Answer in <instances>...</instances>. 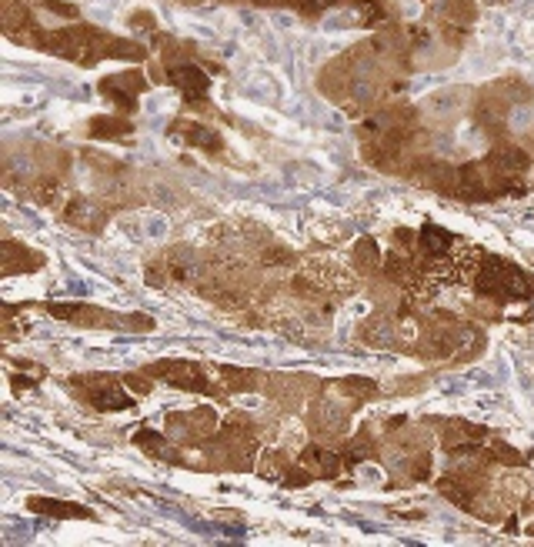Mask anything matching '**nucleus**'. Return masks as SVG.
Masks as SVG:
<instances>
[{"label":"nucleus","instance_id":"obj_1","mask_svg":"<svg viewBox=\"0 0 534 547\" xmlns=\"http://www.w3.org/2000/svg\"><path fill=\"white\" fill-rule=\"evenodd\" d=\"M21 44L37 47L44 54H54L61 61H71L77 67H94L101 61H137L141 64L147 51L137 41H124V37L97 31L94 24H74V27H57V31H34L27 34Z\"/></svg>","mask_w":534,"mask_h":547},{"label":"nucleus","instance_id":"obj_2","mask_svg":"<svg viewBox=\"0 0 534 547\" xmlns=\"http://www.w3.org/2000/svg\"><path fill=\"white\" fill-rule=\"evenodd\" d=\"M481 344L484 337L474 324L451 314H434L428 321H421V334L414 341L418 351L414 354L428 357V361H471L481 351Z\"/></svg>","mask_w":534,"mask_h":547},{"label":"nucleus","instance_id":"obj_3","mask_svg":"<svg viewBox=\"0 0 534 547\" xmlns=\"http://www.w3.org/2000/svg\"><path fill=\"white\" fill-rule=\"evenodd\" d=\"M471 287H474V294L484 297V301H491V304L531 301L534 297V274H528L524 267L508 261V257L484 254Z\"/></svg>","mask_w":534,"mask_h":547},{"label":"nucleus","instance_id":"obj_4","mask_svg":"<svg viewBox=\"0 0 534 547\" xmlns=\"http://www.w3.org/2000/svg\"><path fill=\"white\" fill-rule=\"evenodd\" d=\"M47 314L77 327H107V331H154L157 327L147 314H111L91 304H47Z\"/></svg>","mask_w":534,"mask_h":547},{"label":"nucleus","instance_id":"obj_5","mask_svg":"<svg viewBox=\"0 0 534 547\" xmlns=\"http://www.w3.org/2000/svg\"><path fill=\"white\" fill-rule=\"evenodd\" d=\"M71 387L81 394V401L87 407L101 414H114V411H131L137 404L134 394L127 391L124 377H107V374H84V377H74Z\"/></svg>","mask_w":534,"mask_h":547},{"label":"nucleus","instance_id":"obj_6","mask_svg":"<svg viewBox=\"0 0 534 547\" xmlns=\"http://www.w3.org/2000/svg\"><path fill=\"white\" fill-rule=\"evenodd\" d=\"M484 164H488L494 184H498V197H508V194L521 197L528 191L524 177L531 171V157L524 154L518 144H494V151L484 157Z\"/></svg>","mask_w":534,"mask_h":547},{"label":"nucleus","instance_id":"obj_7","mask_svg":"<svg viewBox=\"0 0 534 547\" xmlns=\"http://www.w3.org/2000/svg\"><path fill=\"white\" fill-rule=\"evenodd\" d=\"M154 381H164L177 387V391H191V394H207V397H221L224 387L211 384V374L204 371L197 361H157V364H147L144 367Z\"/></svg>","mask_w":534,"mask_h":547},{"label":"nucleus","instance_id":"obj_8","mask_svg":"<svg viewBox=\"0 0 534 547\" xmlns=\"http://www.w3.org/2000/svg\"><path fill=\"white\" fill-rule=\"evenodd\" d=\"M358 404H344V401H331V397L318 394L311 401V411H308V427L314 431V437L321 441H338V437L348 434L351 427V411Z\"/></svg>","mask_w":534,"mask_h":547},{"label":"nucleus","instance_id":"obj_9","mask_svg":"<svg viewBox=\"0 0 534 547\" xmlns=\"http://www.w3.org/2000/svg\"><path fill=\"white\" fill-rule=\"evenodd\" d=\"M264 391L271 401H278L284 411H301L304 401H314L321 394V384L308 374H274L264 381Z\"/></svg>","mask_w":534,"mask_h":547},{"label":"nucleus","instance_id":"obj_10","mask_svg":"<svg viewBox=\"0 0 534 547\" xmlns=\"http://www.w3.org/2000/svg\"><path fill=\"white\" fill-rule=\"evenodd\" d=\"M147 77L137 71H124V74H111V77H101V84H97V91H101L104 101H111V107H117L121 114H134L137 111V101H141V94L147 91Z\"/></svg>","mask_w":534,"mask_h":547},{"label":"nucleus","instance_id":"obj_11","mask_svg":"<svg viewBox=\"0 0 534 547\" xmlns=\"http://www.w3.org/2000/svg\"><path fill=\"white\" fill-rule=\"evenodd\" d=\"M164 427L171 434L181 437L184 444H204L207 437H214L221 427H217V414L211 411V407H194V411H174L164 417Z\"/></svg>","mask_w":534,"mask_h":547},{"label":"nucleus","instance_id":"obj_12","mask_svg":"<svg viewBox=\"0 0 534 547\" xmlns=\"http://www.w3.org/2000/svg\"><path fill=\"white\" fill-rule=\"evenodd\" d=\"M164 77L167 84L177 87L184 97V104L191 107V111H207V91H211V77H207L197 64H174V67H164Z\"/></svg>","mask_w":534,"mask_h":547},{"label":"nucleus","instance_id":"obj_13","mask_svg":"<svg viewBox=\"0 0 534 547\" xmlns=\"http://www.w3.org/2000/svg\"><path fill=\"white\" fill-rule=\"evenodd\" d=\"M478 21V4L474 0H444L438 11V31L448 47H461L468 41L471 27Z\"/></svg>","mask_w":534,"mask_h":547},{"label":"nucleus","instance_id":"obj_14","mask_svg":"<svg viewBox=\"0 0 534 547\" xmlns=\"http://www.w3.org/2000/svg\"><path fill=\"white\" fill-rule=\"evenodd\" d=\"M454 197L468 204H481V201H494L498 197V184L488 171L484 161H468L458 167V177H454Z\"/></svg>","mask_w":534,"mask_h":547},{"label":"nucleus","instance_id":"obj_15","mask_svg":"<svg viewBox=\"0 0 534 547\" xmlns=\"http://www.w3.org/2000/svg\"><path fill=\"white\" fill-rule=\"evenodd\" d=\"M408 177L418 181L421 187H428L434 194H448L454 197V177L458 167L448 161H431V157H414V164L408 167Z\"/></svg>","mask_w":534,"mask_h":547},{"label":"nucleus","instance_id":"obj_16","mask_svg":"<svg viewBox=\"0 0 534 547\" xmlns=\"http://www.w3.org/2000/svg\"><path fill=\"white\" fill-rule=\"evenodd\" d=\"M484 441H488V427L461 421V417L448 421V427L441 431V444L451 457H468L471 451H478Z\"/></svg>","mask_w":534,"mask_h":547},{"label":"nucleus","instance_id":"obj_17","mask_svg":"<svg viewBox=\"0 0 534 547\" xmlns=\"http://www.w3.org/2000/svg\"><path fill=\"white\" fill-rule=\"evenodd\" d=\"M171 137L187 144V147H201V151H207V154H217L224 147L221 134L211 131V127L201 124V121H191V117H177V121L171 124Z\"/></svg>","mask_w":534,"mask_h":547},{"label":"nucleus","instance_id":"obj_18","mask_svg":"<svg viewBox=\"0 0 534 547\" xmlns=\"http://www.w3.org/2000/svg\"><path fill=\"white\" fill-rule=\"evenodd\" d=\"M508 114H511V104L501 101L498 94L491 91H481L478 104H474V117H478V124L488 131L491 137H501L504 131H508Z\"/></svg>","mask_w":534,"mask_h":547},{"label":"nucleus","instance_id":"obj_19","mask_svg":"<svg viewBox=\"0 0 534 547\" xmlns=\"http://www.w3.org/2000/svg\"><path fill=\"white\" fill-rule=\"evenodd\" d=\"M461 237L444 231L441 224H424L418 231V251L424 257V267H428L431 261H441V257H448L454 251V244H458Z\"/></svg>","mask_w":534,"mask_h":547},{"label":"nucleus","instance_id":"obj_20","mask_svg":"<svg viewBox=\"0 0 534 547\" xmlns=\"http://www.w3.org/2000/svg\"><path fill=\"white\" fill-rule=\"evenodd\" d=\"M298 464L308 467V471L314 474V481H334V477L344 471V457L328 451V447H318V444L304 447Z\"/></svg>","mask_w":534,"mask_h":547},{"label":"nucleus","instance_id":"obj_21","mask_svg":"<svg viewBox=\"0 0 534 547\" xmlns=\"http://www.w3.org/2000/svg\"><path fill=\"white\" fill-rule=\"evenodd\" d=\"M0 17H4V34L17 44L37 31V21L24 0H0Z\"/></svg>","mask_w":534,"mask_h":547},{"label":"nucleus","instance_id":"obj_22","mask_svg":"<svg viewBox=\"0 0 534 547\" xmlns=\"http://www.w3.org/2000/svg\"><path fill=\"white\" fill-rule=\"evenodd\" d=\"M0 257H4V274H31V271H41L47 264L44 254L31 251V247H24L21 241H11V237L4 241Z\"/></svg>","mask_w":534,"mask_h":547},{"label":"nucleus","instance_id":"obj_23","mask_svg":"<svg viewBox=\"0 0 534 547\" xmlns=\"http://www.w3.org/2000/svg\"><path fill=\"white\" fill-rule=\"evenodd\" d=\"M134 444L144 447V454H151L154 461H167V464H177V467H187V457H181L174 444H167L164 431H154V427H141L134 434Z\"/></svg>","mask_w":534,"mask_h":547},{"label":"nucleus","instance_id":"obj_24","mask_svg":"<svg viewBox=\"0 0 534 547\" xmlns=\"http://www.w3.org/2000/svg\"><path fill=\"white\" fill-rule=\"evenodd\" d=\"M27 507L34 514H44V517H57V521H81V517H94L91 507L84 504H74V501H57V497H27Z\"/></svg>","mask_w":534,"mask_h":547},{"label":"nucleus","instance_id":"obj_25","mask_svg":"<svg viewBox=\"0 0 534 547\" xmlns=\"http://www.w3.org/2000/svg\"><path fill=\"white\" fill-rule=\"evenodd\" d=\"M217 381H221L224 394H241V391H261V371L254 367H234V364H221L217 367Z\"/></svg>","mask_w":534,"mask_h":547},{"label":"nucleus","instance_id":"obj_26","mask_svg":"<svg viewBox=\"0 0 534 547\" xmlns=\"http://www.w3.org/2000/svg\"><path fill=\"white\" fill-rule=\"evenodd\" d=\"M64 221L81 227V231H101L107 221V211L97 207L94 201H87V197H74V201L64 207Z\"/></svg>","mask_w":534,"mask_h":547},{"label":"nucleus","instance_id":"obj_27","mask_svg":"<svg viewBox=\"0 0 534 547\" xmlns=\"http://www.w3.org/2000/svg\"><path fill=\"white\" fill-rule=\"evenodd\" d=\"M87 134L94 141H124L127 134H134V124L127 117H111V114H97L87 124Z\"/></svg>","mask_w":534,"mask_h":547},{"label":"nucleus","instance_id":"obj_28","mask_svg":"<svg viewBox=\"0 0 534 547\" xmlns=\"http://www.w3.org/2000/svg\"><path fill=\"white\" fill-rule=\"evenodd\" d=\"M351 264H354V271L364 274V277H371V274H378L381 271V247L378 241H371V237H361L358 244H354V251H351Z\"/></svg>","mask_w":534,"mask_h":547},{"label":"nucleus","instance_id":"obj_29","mask_svg":"<svg viewBox=\"0 0 534 547\" xmlns=\"http://www.w3.org/2000/svg\"><path fill=\"white\" fill-rule=\"evenodd\" d=\"M344 467H358L361 461H368V457H378V441H374L371 427H361L358 437H354L351 444H344Z\"/></svg>","mask_w":534,"mask_h":547},{"label":"nucleus","instance_id":"obj_30","mask_svg":"<svg viewBox=\"0 0 534 547\" xmlns=\"http://www.w3.org/2000/svg\"><path fill=\"white\" fill-rule=\"evenodd\" d=\"M334 387H338L344 397H351L354 404L374 401V397L381 394L378 381H371V377H341V381H334Z\"/></svg>","mask_w":534,"mask_h":547},{"label":"nucleus","instance_id":"obj_31","mask_svg":"<svg viewBox=\"0 0 534 547\" xmlns=\"http://www.w3.org/2000/svg\"><path fill=\"white\" fill-rule=\"evenodd\" d=\"M257 7H291V11H298L301 17H321L324 11H331V7H338L341 0H254Z\"/></svg>","mask_w":534,"mask_h":547},{"label":"nucleus","instance_id":"obj_32","mask_svg":"<svg viewBox=\"0 0 534 547\" xmlns=\"http://www.w3.org/2000/svg\"><path fill=\"white\" fill-rule=\"evenodd\" d=\"M491 91L498 94L501 101H508L511 107L514 104H531L534 101V91L521 81V77H501V81L491 84Z\"/></svg>","mask_w":534,"mask_h":547},{"label":"nucleus","instance_id":"obj_33","mask_svg":"<svg viewBox=\"0 0 534 547\" xmlns=\"http://www.w3.org/2000/svg\"><path fill=\"white\" fill-rule=\"evenodd\" d=\"M61 194H64V184H61V177H57V174H44V177H34V181H31V197H34L37 204L57 207Z\"/></svg>","mask_w":534,"mask_h":547},{"label":"nucleus","instance_id":"obj_34","mask_svg":"<svg viewBox=\"0 0 534 547\" xmlns=\"http://www.w3.org/2000/svg\"><path fill=\"white\" fill-rule=\"evenodd\" d=\"M288 457H284V451H264L261 454V464H257V474L261 477H271V481H281L284 471H288Z\"/></svg>","mask_w":534,"mask_h":547},{"label":"nucleus","instance_id":"obj_35","mask_svg":"<svg viewBox=\"0 0 534 547\" xmlns=\"http://www.w3.org/2000/svg\"><path fill=\"white\" fill-rule=\"evenodd\" d=\"M351 4L361 11V24L364 27H384V17H388V7H384V0H351Z\"/></svg>","mask_w":534,"mask_h":547},{"label":"nucleus","instance_id":"obj_36","mask_svg":"<svg viewBox=\"0 0 534 547\" xmlns=\"http://www.w3.org/2000/svg\"><path fill=\"white\" fill-rule=\"evenodd\" d=\"M488 451H491V461H494V464H504V467H521V464H524V454L514 451L511 444H504L501 437H494Z\"/></svg>","mask_w":534,"mask_h":547},{"label":"nucleus","instance_id":"obj_37","mask_svg":"<svg viewBox=\"0 0 534 547\" xmlns=\"http://www.w3.org/2000/svg\"><path fill=\"white\" fill-rule=\"evenodd\" d=\"M124 384H127V391L137 394V397H144V394H151V387H154V377L141 371V374H124Z\"/></svg>","mask_w":534,"mask_h":547},{"label":"nucleus","instance_id":"obj_38","mask_svg":"<svg viewBox=\"0 0 534 547\" xmlns=\"http://www.w3.org/2000/svg\"><path fill=\"white\" fill-rule=\"evenodd\" d=\"M281 481L288 484V487H308V484L314 481V474H311V471H308V467H304V464H291L288 471H284V477H281Z\"/></svg>","mask_w":534,"mask_h":547},{"label":"nucleus","instance_id":"obj_39","mask_svg":"<svg viewBox=\"0 0 534 547\" xmlns=\"http://www.w3.org/2000/svg\"><path fill=\"white\" fill-rule=\"evenodd\" d=\"M261 261L264 264H271V267H288V264H294V254L291 251H284V247H278V244H271L267 251L261 254Z\"/></svg>","mask_w":534,"mask_h":547},{"label":"nucleus","instance_id":"obj_40","mask_svg":"<svg viewBox=\"0 0 534 547\" xmlns=\"http://www.w3.org/2000/svg\"><path fill=\"white\" fill-rule=\"evenodd\" d=\"M44 7L51 14H57V17H67V21H77V4H64V0H44Z\"/></svg>","mask_w":534,"mask_h":547},{"label":"nucleus","instance_id":"obj_41","mask_svg":"<svg viewBox=\"0 0 534 547\" xmlns=\"http://www.w3.org/2000/svg\"><path fill=\"white\" fill-rule=\"evenodd\" d=\"M131 27H134V31H154L157 21H154V14L137 11V14H131Z\"/></svg>","mask_w":534,"mask_h":547},{"label":"nucleus","instance_id":"obj_42","mask_svg":"<svg viewBox=\"0 0 534 547\" xmlns=\"http://www.w3.org/2000/svg\"><path fill=\"white\" fill-rule=\"evenodd\" d=\"M11 384H14V391H24V387H34V381H24V377H11Z\"/></svg>","mask_w":534,"mask_h":547},{"label":"nucleus","instance_id":"obj_43","mask_svg":"<svg viewBox=\"0 0 534 547\" xmlns=\"http://www.w3.org/2000/svg\"><path fill=\"white\" fill-rule=\"evenodd\" d=\"M484 4H491V7H498V4H511V0H484Z\"/></svg>","mask_w":534,"mask_h":547},{"label":"nucleus","instance_id":"obj_44","mask_svg":"<svg viewBox=\"0 0 534 547\" xmlns=\"http://www.w3.org/2000/svg\"><path fill=\"white\" fill-rule=\"evenodd\" d=\"M181 4H201V0H181Z\"/></svg>","mask_w":534,"mask_h":547}]
</instances>
